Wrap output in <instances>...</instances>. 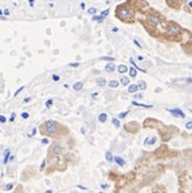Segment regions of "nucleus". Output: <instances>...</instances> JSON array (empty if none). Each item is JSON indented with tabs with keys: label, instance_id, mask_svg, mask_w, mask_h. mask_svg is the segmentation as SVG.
<instances>
[{
	"label": "nucleus",
	"instance_id": "1",
	"mask_svg": "<svg viewBox=\"0 0 192 193\" xmlns=\"http://www.w3.org/2000/svg\"><path fill=\"white\" fill-rule=\"evenodd\" d=\"M40 135L52 139H62L69 133V129L57 120H47L39 126Z\"/></svg>",
	"mask_w": 192,
	"mask_h": 193
},
{
	"label": "nucleus",
	"instance_id": "2",
	"mask_svg": "<svg viewBox=\"0 0 192 193\" xmlns=\"http://www.w3.org/2000/svg\"><path fill=\"white\" fill-rule=\"evenodd\" d=\"M115 16L120 19L124 23H134L135 22V10L126 1V3H123L116 8Z\"/></svg>",
	"mask_w": 192,
	"mask_h": 193
},
{
	"label": "nucleus",
	"instance_id": "3",
	"mask_svg": "<svg viewBox=\"0 0 192 193\" xmlns=\"http://www.w3.org/2000/svg\"><path fill=\"white\" fill-rule=\"evenodd\" d=\"M163 22H164V19L156 12L152 13V14L148 15V17H147V24L150 27H152V28H156Z\"/></svg>",
	"mask_w": 192,
	"mask_h": 193
},
{
	"label": "nucleus",
	"instance_id": "4",
	"mask_svg": "<svg viewBox=\"0 0 192 193\" xmlns=\"http://www.w3.org/2000/svg\"><path fill=\"white\" fill-rule=\"evenodd\" d=\"M63 146H61L59 142H53L51 144L50 149H49V154L52 156H60L63 153Z\"/></svg>",
	"mask_w": 192,
	"mask_h": 193
},
{
	"label": "nucleus",
	"instance_id": "5",
	"mask_svg": "<svg viewBox=\"0 0 192 193\" xmlns=\"http://www.w3.org/2000/svg\"><path fill=\"white\" fill-rule=\"evenodd\" d=\"M167 29H168L169 35H172V36L179 35L180 33H181V31H183V29H181V27H180V26L175 22H169V23H168Z\"/></svg>",
	"mask_w": 192,
	"mask_h": 193
},
{
	"label": "nucleus",
	"instance_id": "6",
	"mask_svg": "<svg viewBox=\"0 0 192 193\" xmlns=\"http://www.w3.org/2000/svg\"><path fill=\"white\" fill-rule=\"evenodd\" d=\"M167 111L169 112L172 115H174V116H176V117H181V118H185V117H186V114H185L181 110H179V109H173V110L167 109Z\"/></svg>",
	"mask_w": 192,
	"mask_h": 193
},
{
	"label": "nucleus",
	"instance_id": "7",
	"mask_svg": "<svg viewBox=\"0 0 192 193\" xmlns=\"http://www.w3.org/2000/svg\"><path fill=\"white\" fill-rule=\"evenodd\" d=\"M156 140H158L156 137H148L145 140V146H153V144H155Z\"/></svg>",
	"mask_w": 192,
	"mask_h": 193
},
{
	"label": "nucleus",
	"instance_id": "8",
	"mask_svg": "<svg viewBox=\"0 0 192 193\" xmlns=\"http://www.w3.org/2000/svg\"><path fill=\"white\" fill-rule=\"evenodd\" d=\"M116 68H117L116 65L114 63H107V65H105V67H104L105 72H107V73H113V72H115Z\"/></svg>",
	"mask_w": 192,
	"mask_h": 193
},
{
	"label": "nucleus",
	"instance_id": "9",
	"mask_svg": "<svg viewBox=\"0 0 192 193\" xmlns=\"http://www.w3.org/2000/svg\"><path fill=\"white\" fill-rule=\"evenodd\" d=\"M114 162H115L120 167H123V166H125V164H126V162L124 161V158L120 157V156H114Z\"/></svg>",
	"mask_w": 192,
	"mask_h": 193
},
{
	"label": "nucleus",
	"instance_id": "10",
	"mask_svg": "<svg viewBox=\"0 0 192 193\" xmlns=\"http://www.w3.org/2000/svg\"><path fill=\"white\" fill-rule=\"evenodd\" d=\"M127 90H128L129 93H136V92L139 90V87L137 84H132V85L128 86V89H127Z\"/></svg>",
	"mask_w": 192,
	"mask_h": 193
},
{
	"label": "nucleus",
	"instance_id": "11",
	"mask_svg": "<svg viewBox=\"0 0 192 193\" xmlns=\"http://www.w3.org/2000/svg\"><path fill=\"white\" fill-rule=\"evenodd\" d=\"M96 84H97L99 87H104V86L107 85V80H105L104 77H98V78L96 79Z\"/></svg>",
	"mask_w": 192,
	"mask_h": 193
},
{
	"label": "nucleus",
	"instance_id": "12",
	"mask_svg": "<svg viewBox=\"0 0 192 193\" xmlns=\"http://www.w3.org/2000/svg\"><path fill=\"white\" fill-rule=\"evenodd\" d=\"M84 87V82H76L74 85H73V89L75 90V91H80Z\"/></svg>",
	"mask_w": 192,
	"mask_h": 193
},
{
	"label": "nucleus",
	"instance_id": "13",
	"mask_svg": "<svg viewBox=\"0 0 192 193\" xmlns=\"http://www.w3.org/2000/svg\"><path fill=\"white\" fill-rule=\"evenodd\" d=\"M117 71H118V73L120 74H125L128 72V67L126 66V65H124V64H120V65H118L117 66Z\"/></svg>",
	"mask_w": 192,
	"mask_h": 193
},
{
	"label": "nucleus",
	"instance_id": "14",
	"mask_svg": "<svg viewBox=\"0 0 192 193\" xmlns=\"http://www.w3.org/2000/svg\"><path fill=\"white\" fill-rule=\"evenodd\" d=\"M131 104L136 105V106H140V108H143V109H152L153 108V105L152 104H142V103H138V102H136V101H132Z\"/></svg>",
	"mask_w": 192,
	"mask_h": 193
},
{
	"label": "nucleus",
	"instance_id": "15",
	"mask_svg": "<svg viewBox=\"0 0 192 193\" xmlns=\"http://www.w3.org/2000/svg\"><path fill=\"white\" fill-rule=\"evenodd\" d=\"M120 82H118V80H116V79H112V80H110V82H109V87H110V88H112V89L117 88V87L120 86Z\"/></svg>",
	"mask_w": 192,
	"mask_h": 193
},
{
	"label": "nucleus",
	"instance_id": "16",
	"mask_svg": "<svg viewBox=\"0 0 192 193\" xmlns=\"http://www.w3.org/2000/svg\"><path fill=\"white\" fill-rule=\"evenodd\" d=\"M120 82L122 84V86L126 87V86L129 85V82H130V79H129L128 77H126V76H123V77H120Z\"/></svg>",
	"mask_w": 192,
	"mask_h": 193
},
{
	"label": "nucleus",
	"instance_id": "17",
	"mask_svg": "<svg viewBox=\"0 0 192 193\" xmlns=\"http://www.w3.org/2000/svg\"><path fill=\"white\" fill-rule=\"evenodd\" d=\"M98 119H99L100 123H105V122L107 120V113H101V114H99Z\"/></svg>",
	"mask_w": 192,
	"mask_h": 193
},
{
	"label": "nucleus",
	"instance_id": "18",
	"mask_svg": "<svg viewBox=\"0 0 192 193\" xmlns=\"http://www.w3.org/2000/svg\"><path fill=\"white\" fill-rule=\"evenodd\" d=\"M137 85H138V87H139V89H140V90H145V89H147V87H148V86H147V82H145V80H142V79H141V80H139Z\"/></svg>",
	"mask_w": 192,
	"mask_h": 193
},
{
	"label": "nucleus",
	"instance_id": "19",
	"mask_svg": "<svg viewBox=\"0 0 192 193\" xmlns=\"http://www.w3.org/2000/svg\"><path fill=\"white\" fill-rule=\"evenodd\" d=\"M166 2L169 7L176 8V4H178V3H179V0H166Z\"/></svg>",
	"mask_w": 192,
	"mask_h": 193
},
{
	"label": "nucleus",
	"instance_id": "20",
	"mask_svg": "<svg viewBox=\"0 0 192 193\" xmlns=\"http://www.w3.org/2000/svg\"><path fill=\"white\" fill-rule=\"evenodd\" d=\"M105 158H107V161L109 162V163H112V162L114 161V156L112 155V153H111L110 151H107V152L105 153Z\"/></svg>",
	"mask_w": 192,
	"mask_h": 193
},
{
	"label": "nucleus",
	"instance_id": "21",
	"mask_svg": "<svg viewBox=\"0 0 192 193\" xmlns=\"http://www.w3.org/2000/svg\"><path fill=\"white\" fill-rule=\"evenodd\" d=\"M10 161V150L8 149L4 152V158H3V164H7Z\"/></svg>",
	"mask_w": 192,
	"mask_h": 193
},
{
	"label": "nucleus",
	"instance_id": "22",
	"mask_svg": "<svg viewBox=\"0 0 192 193\" xmlns=\"http://www.w3.org/2000/svg\"><path fill=\"white\" fill-rule=\"evenodd\" d=\"M129 75H130L131 78L137 77V70H136L135 67H130V68H129Z\"/></svg>",
	"mask_w": 192,
	"mask_h": 193
},
{
	"label": "nucleus",
	"instance_id": "23",
	"mask_svg": "<svg viewBox=\"0 0 192 193\" xmlns=\"http://www.w3.org/2000/svg\"><path fill=\"white\" fill-rule=\"evenodd\" d=\"M112 123H113L114 127L115 128H120V122L118 118H112Z\"/></svg>",
	"mask_w": 192,
	"mask_h": 193
},
{
	"label": "nucleus",
	"instance_id": "24",
	"mask_svg": "<svg viewBox=\"0 0 192 193\" xmlns=\"http://www.w3.org/2000/svg\"><path fill=\"white\" fill-rule=\"evenodd\" d=\"M130 63H131L132 65H134V66H135V68H136V70L140 71V72H142V73H147V71H145V70H142V68H140V67H138V66H137V64H136L135 62H134V60H132V59H130Z\"/></svg>",
	"mask_w": 192,
	"mask_h": 193
},
{
	"label": "nucleus",
	"instance_id": "25",
	"mask_svg": "<svg viewBox=\"0 0 192 193\" xmlns=\"http://www.w3.org/2000/svg\"><path fill=\"white\" fill-rule=\"evenodd\" d=\"M128 113H129V110H128V111L122 112V113H120V114H118L117 118H118V119H123V118H125V117H126V115H128Z\"/></svg>",
	"mask_w": 192,
	"mask_h": 193
},
{
	"label": "nucleus",
	"instance_id": "26",
	"mask_svg": "<svg viewBox=\"0 0 192 193\" xmlns=\"http://www.w3.org/2000/svg\"><path fill=\"white\" fill-rule=\"evenodd\" d=\"M100 60H103V61H112V62H113V61H115V59H114V58H112V57H102V58H100Z\"/></svg>",
	"mask_w": 192,
	"mask_h": 193
},
{
	"label": "nucleus",
	"instance_id": "27",
	"mask_svg": "<svg viewBox=\"0 0 192 193\" xmlns=\"http://www.w3.org/2000/svg\"><path fill=\"white\" fill-rule=\"evenodd\" d=\"M52 103H53V100L50 99V100H48V101L46 102V106H47V108H50L51 105H52Z\"/></svg>",
	"mask_w": 192,
	"mask_h": 193
},
{
	"label": "nucleus",
	"instance_id": "28",
	"mask_svg": "<svg viewBox=\"0 0 192 193\" xmlns=\"http://www.w3.org/2000/svg\"><path fill=\"white\" fill-rule=\"evenodd\" d=\"M21 116H22V118L26 119V118H28V117H29V114L27 113V112H23L22 114H21Z\"/></svg>",
	"mask_w": 192,
	"mask_h": 193
},
{
	"label": "nucleus",
	"instance_id": "29",
	"mask_svg": "<svg viewBox=\"0 0 192 193\" xmlns=\"http://www.w3.org/2000/svg\"><path fill=\"white\" fill-rule=\"evenodd\" d=\"M186 128L187 129H192V120H189V122L186 124Z\"/></svg>",
	"mask_w": 192,
	"mask_h": 193
},
{
	"label": "nucleus",
	"instance_id": "30",
	"mask_svg": "<svg viewBox=\"0 0 192 193\" xmlns=\"http://www.w3.org/2000/svg\"><path fill=\"white\" fill-rule=\"evenodd\" d=\"M109 11H110V10H105V11H103V12L101 13V17H102V19H104V17L109 14Z\"/></svg>",
	"mask_w": 192,
	"mask_h": 193
},
{
	"label": "nucleus",
	"instance_id": "31",
	"mask_svg": "<svg viewBox=\"0 0 192 193\" xmlns=\"http://www.w3.org/2000/svg\"><path fill=\"white\" fill-rule=\"evenodd\" d=\"M96 11H97V10H96V8H90V9L88 10V13H89V14H95Z\"/></svg>",
	"mask_w": 192,
	"mask_h": 193
},
{
	"label": "nucleus",
	"instance_id": "32",
	"mask_svg": "<svg viewBox=\"0 0 192 193\" xmlns=\"http://www.w3.org/2000/svg\"><path fill=\"white\" fill-rule=\"evenodd\" d=\"M12 188H13V184H9L8 186H7V187H4V190H6V191H9V190H11Z\"/></svg>",
	"mask_w": 192,
	"mask_h": 193
},
{
	"label": "nucleus",
	"instance_id": "33",
	"mask_svg": "<svg viewBox=\"0 0 192 193\" xmlns=\"http://www.w3.org/2000/svg\"><path fill=\"white\" fill-rule=\"evenodd\" d=\"M7 122V118L3 115H0V123H2V124H4Z\"/></svg>",
	"mask_w": 192,
	"mask_h": 193
},
{
	"label": "nucleus",
	"instance_id": "34",
	"mask_svg": "<svg viewBox=\"0 0 192 193\" xmlns=\"http://www.w3.org/2000/svg\"><path fill=\"white\" fill-rule=\"evenodd\" d=\"M23 89H24V86H22V87H21V88H19V89H18V91H16L15 93H14V97H16V95H19V93H20V92H21V91H22Z\"/></svg>",
	"mask_w": 192,
	"mask_h": 193
},
{
	"label": "nucleus",
	"instance_id": "35",
	"mask_svg": "<svg viewBox=\"0 0 192 193\" xmlns=\"http://www.w3.org/2000/svg\"><path fill=\"white\" fill-rule=\"evenodd\" d=\"M52 79H53L54 82H58V80H60V76H58V75H52Z\"/></svg>",
	"mask_w": 192,
	"mask_h": 193
},
{
	"label": "nucleus",
	"instance_id": "36",
	"mask_svg": "<svg viewBox=\"0 0 192 193\" xmlns=\"http://www.w3.org/2000/svg\"><path fill=\"white\" fill-rule=\"evenodd\" d=\"M69 65L71 67H77V66H79V63H77V62H76V63H69Z\"/></svg>",
	"mask_w": 192,
	"mask_h": 193
},
{
	"label": "nucleus",
	"instance_id": "37",
	"mask_svg": "<svg viewBox=\"0 0 192 193\" xmlns=\"http://www.w3.org/2000/svg\"><path fill=\"white\" fill-rule=\"evenodd\" d=\"M45 165H46V159H44V162H42V164H41V166H40V170H44Z\"/></svg>",
	"mask_w": 192,
	"mask_h": 193
},
{
	"label": "nucleus",
	"instance_id": "38",
	"mask_svg": "<svg viewBox=\"0 0 192 193\" xmlns=\"http://www.w3.org/2000/svg\"><path fill=\"white\" fill-rule=\"evenodd\" d=\"M153 193H165V192H162V191H158V188H155V189H153Z\"/></svg>",
	"mask_w": 192,
	"mask_h": 193
},
{
	"label": "nucleus",
	"instance_id": "39",
	"mask_svg": "<svg viewBox=\"0 0 192 193\" xmlns=\"http://www.w3.org/2000/svg\"><path fill=\"white\" fill-rule=\"evenodd\" d=\"M135 98L136 99H142V98H143V95H136Z\"/></svg>",
	"mask_w": 192,
	"mask_h": 193
},
{
	"label": "nucleus",
	"instance_id": "40",
	"mask_svg": "<svg viewBox=\"0 0 192 193\" xmlns=\"http://www.w3.org/2000/svg\"><path fill=\"white\" fill-rule=\"evenodd\" d=\"M134 42H135V44H137V46H138V48H140V49H142V47H141V46H140V44H138V41L136 40V39H135V40H134Z\"/></svg>",
	"mask_w": 192,
	"mask_h": 193
},
{
	"label": "nucleus",
	"instance_id": "41",
	"mask_svg": "<svg viewBox=\"0 0 192 193\" xmlns=\"http://www.w3.org/2000/svg\"><path fill=\"white\" fill-rule=\"evenodd\" d=\"M187 108L189 109L190 111H191V112H192V104H191V103H189V104H188V106H187Z\"/></svg>",
	"mask_w": 192,
	"mask_h": 193
},
{
	"label": "nucleus",
	"instance_id": "42",
	"mask_svg": "<svg viewBox=\"0 0 192 193\" xmlns=\"http://www.w3.org/2000/svg\"><path fill=\"white\" fill-rule=\"evenodd\" d=\"M42 143H48V140L47 139H44V140H42Z\"/></svg>",
	"mask_w": 192,
	"mask_h": 193
},
{
	"label": "nucleus",
	"instance_id": "43",
	"mask_svg": "<svg viewBox=\"0 0 192 193\" xmlns=\"http://www.w3.org/2000/svg\"><path fill=\"white\" fill-rule=\"evenodd\" d=\"M45 193H52V191H51V190H47Z\"/></svg>",
	"mask_w": 192,
	"mask_h": 193
},
{
	"label": "nucleus",
	"instance_id": "44",
	"mask_svg": "<svg viewBox=\"0 0 192 193\" xmlns=\"http://www.w3.org/2000/svg\"><path fill=\"white\" fill-rule=\"evenodd\" d=\"M99 193H104V192H102V191H101V192H99Z\"/></svg>",
	"mask_w": 192,
	"mask_h": 193
},
{
	"label": "nucleus",
	"instance_id": "45",
	"mask_svg": "<svg viewBox=\"0 0 192 193\" xmlns=\"http://www.w3.org/2000/svg\"><path fill=\"white\" fill-rule=\"evenodd\" d=\"M179 193H183V192H179Z\"/></svg>",
	"mask_w": 192,
	"mask_h": 193
}]
</instances>
